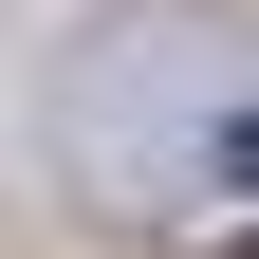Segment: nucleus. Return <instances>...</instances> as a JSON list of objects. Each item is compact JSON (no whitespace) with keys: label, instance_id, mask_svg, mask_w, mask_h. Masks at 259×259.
<instances>
[{"label":"nucleus","instance_id":"nucleus-1","mask_svg":"<svg viewBox=\"0 0 259 259\" xmlns=\"http://www.w3.org/2000/svg\"><path fill=\"white\" fill-rule=\"evenodd\" d=\"M222 19H148V37H111L74 74V148H93V185H167V167H204L222 148Z\"/></svg>","mask_w":259,"mask_h":259},{"label":"nucleus","instance_id":"nucleus-2","mask_svg":"<svg viewBox=\"0 0 259 259\" xmlns=\"http://www.w3.org/2000/svg\"><path fill=\"white\" fill-rule=\"evenodd\" d=\"M204 167H222V185H241V204H259V93H241V111H222V148H204Z\"/></svg>","mask_w":259,"mask_h":259},{"label":"nucleus","instance_id":"nucleus-3","mask_svg":"<svg viewBox=\"0 0 259 259\" xmlns=\"http://www.w3.org/2000/svg\"><path fill=\"white\" fill-rule=\"evenodd\" d=\"M241 259H259V241H241Z\"/></svg>","mask_w":259,"mask_h":259}]
</instances>
